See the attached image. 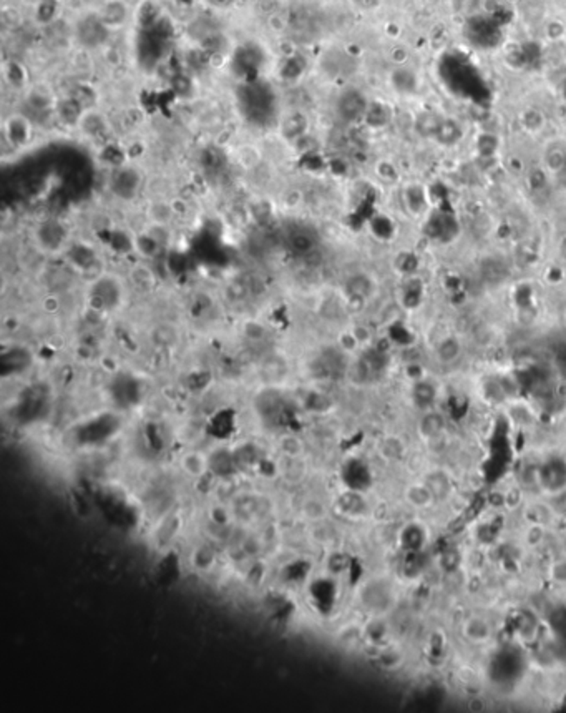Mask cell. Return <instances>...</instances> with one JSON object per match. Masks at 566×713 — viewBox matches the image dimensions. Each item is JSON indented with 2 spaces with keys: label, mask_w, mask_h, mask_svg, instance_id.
<instances>
[{
  "label": "cell",
  "mask_w": 566,
  "mask_h": 713,
  "mask_svg": "<svg viewBox=\"0 0 566 713\" xmlns=\"http://www.w3.org/2000/svg\"><path fill=\"white\" fill-rule=\"evenodd\" d=\"M545 33H547V37L550 40L558 42L566 35V24H563L561 20H556V19L550 20V22L547 24V27H545Z\"/></svg>",
  "instance_id": "obj_9"
},
{
  "label": "cell",
  "mask_w": 566,
  "mask_h": 713,
  "mask_svg": "<svg viewBox=\"0 0 566 713\" xmlns=\"http://www.w3.org/2000/svg\"><path fill=\"white\" fill-rule=\"evenodd\" d=\"M369 105L366 95L360 90L349 89L339 96L337 100V112L341 119L346 121H357L360 119H366Z\"/></svg>",
  "instance_id": "obj_1"
},
{
  "label": "cell",
  "mask_w": 566,
  "mask_h": 713,
  "mask_svg": "<svg viewBox=\"0 0 566 713\" xmlns=\"http://www.w3.org/2000/svg\"><path fill=\"white\" fill-rule=\"evenodd\" d=\"M435 354H437L440 363H454V361L459 359L460 354H462V343H460V339L457 336L448 334V336L442 338L439 341L437 347H435Z\"/></svg>",
  "instance_id": "obj_6"
},
{
  "label": "cell",
  "mask_w": 566,
  "mask_h": 713,
  "mask_svg": "<svg viewBox=\"0 0 566 713\" xmlns=\"http://www.w3.org/2000/svg\"><path fill=\"white\" fill-rule=\"evenodd\" d=\"M566 166V152L565 150L558 148H550L545 155V170L551 175H558L565 170Z\"/></svg>",
  "instance_id": "obj_8"
},
{
  "label": "cell",
  "mask_w": 566,
  "mask_h": 713,
  "mask_svg": "<svg viewBox=\"0 0 566 713\" xmlns=\"http://www.w3.org/2000/svg\"><path fill=\"white\" fill-rule=\"evenodd\" d=\"M7 137L10 138L14 145H24L25 141L30 140L32 135V127L28 123V120L25 117L14 115L10 120L7 121L6 125Z\"/></svg>",
  "instance_id": "obj_5"
},
{
  "label": "cell",
  "mask_w": 566,
  "mask_h": 713,
  "mask_svg": "<svg viewBox=\"0 0 566 713\" xmlns=\"http://www.w3.org/2000/svg\"><path fill=\"white\" fill-rule=\"evenodd\" d=\"M558 257L561 261L566 263V234L563 238H561L560 243H558Z\"/></svg>",
  "instance_id": "obj_10"
},
{
  "label": "cell",
  "mask_w": 566,
  "mask_h": 713,
  "mask_svg": "<svg viewBox=\"0 0 566 713\" xmlns=\"http://www.w3.org/2000/svg\"><path fill=\"white\" fill-rule=\"evenodd\" d=\"M465 138V127L463 123L455 117H442L440 120L437 132H435L434 140L439 145L445 148H454L459 144H462Z\"/></svg>",
  "instance_id": "obj_2"
},
{
  "label": "cell",
  "mask_w": 566,
  "mask_h": 713,
  "mask_svg": "<svg viewBox=\"0 0 566 713\" xmlns=\"http://www.w3.org/2000/svg\"><path fill=\"white\" fill-rule=\"evenodd\" d=\"M392 89L400 95H414L418 90V75L414 69L399 65L391 74Z\"/></svg>",
  "instance_id": "obj_3"
},
{
  "label": "cell",
  "mask_w": 566,
  "mask_h": 713,
  "mask_svg": "<svg viewBox=\"0 0 566 713\" xmlns=\"http://www.w3.org/2000/svg\"><path fill=\"white\" fill-rule=\"evenodd\" d=\"M520 125L528 135H540L547 127V117L536 107H527L520 113Z\"/></svg>",
  "instance_id": "obj_4"
},
{
  "label": "cell",
  "mask_w": 566,
  "mask_h": 713,
  "mask_svg": "<svg viewBox=\"0 0 566 713\" xmlns=\"http://www.w3.org/2000/svg\"><path fill=\"white\" fill-rule=\"evenodd\" d=\"M440 120H442V117H437L435 113H421V115L417 117V120H415V130H417L422 137L434 138L435 132H437L439 128Z\"/></svg>",
  "instance_id": "obj_7"
},
{
  "label": "cell",
  "mask_w": 566,
  "mask_h": 713,
  "mask_svg": "<svg viewBox=\"0 0 566 713\" xmlns=\"http://www.w3.org/2000/svg\"><path fill=\"white\" fill-rule=\"evenodd\" d=\"M558 95H560V98L566 103V77L558 83Z\"/></svg>",
  "instance_id": "obj_11"
}]
</instances>
